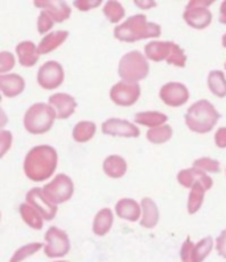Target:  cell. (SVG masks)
<instances>
[{
    "mask_svg": "<svg viewBox=\"0 0 226 262\" xmlns=\"http://www.w3.org/2000/svg\"><path fill=\"white\" fill-rule=\"evenodd\" d=\"M160 35H162V27L156 23L148 21L143 13L130 16L114 29V37L123 42H135L144 38H156Z\"/></svg>",
    "mask_w": 226,
    "mask_h": 262,
    "instance_id": "7a4b0ae2",
    "label": "cell"
},
{
    "mask_svg": "<svg viewBox=\"0 0 226 262\" xmlns=\"http://www.w3.org/2000/svg\"><path fill=\"white\" fill-rule=\"evenodd\" d=\"M159 208L152 199L144 198L142 200V220L140 225L147 229H152L159 223Z\"/></svg>",
    "mask_w": 226,
    "mask_h": 262,
    "instance_id": "44dd1931",
    "label": "cell"
},
{
    "mask_svg": "<svg viewBox=\"0 0 226 262\" xmlns=\"http://www.w3.org/2000/svg\"><path fill=\"white\" fill-rule=\"evenodd\" d=\"M193 168L200 169V171H202L205 173H217L220 172L221 166L218 160H214L212 158H200V159L193 162Z\"/></svg>",
    "mask_w": 226,
    "mask_h": 262,
    "instance_id": "836d02e7",
    "label": "cell"
},
{
    "mask_svg": "<svg viewBox=\"0 0 226 262\" xmlns=\"http://www.w3.org/2000/svg\"><path fill=\"white\" fill-rule=\"evenodd\" d=\"M220 23L221 24H226V0L225 2H222L221 3V7H220Z\"/></svg>",
    "mask_w": 226,
    "mask_h": 262,
    "instance_id": "7bdbcfd3",
    "label": "cell"
},
{
    "mask_svg": "<svg viewBox=\"0 0 226 262\" xmlns=\"http://www.w3.org/2000/svg\"><path fill=\"white\" fill-rule=\"evenodd\" d=\"M58 164V154L52 146H36L24 159V173L31 182H45L54 173Z\"/></svg>",
    "mask_w": 226,
    "mask_h": 262,
    "instance_id": "6da1fadb",
    "label": "cell"
},
{
    "mask_svg": "<svg viewBox=\"0 0 226 262\" xmlns=\"http://www.w3.org/2000/svg\"><path fill=\"white\" fill-rule=\"evenodd\" d=\"M213 238L210 236L205 237L197 244L192 243L191 237H187L180 249L182 262H202L213 249Z\"/></svg>",
    "mask_w": 226,
    "mask_h": 262,
    "instance_id": "9c48e42d",
    "label": "cell"
},
{
    "mask_svg": "<svg viewBox=\"0 0 226 262\" xmlns=\"http://www.w3.org/2000/svg\"><path fill=\"white\" fill-rule=\"evenodd\" d=\"M173 135L172 127L169 125H163L159 127L150 128L147 131V139L153 144H162L168 142Z\"/></svg>",
    "mask_w": 226,
    "mask_h": 262,
    "instance_id": "4dcf8cb0",
    "label": "cell"
},
{
    "mask_svg": "<svg viewBox=\"0 0 226 262\" xmlns=\"http://www.w3.org/2000/svg\"><path fill=\"white\" fill-rule=\"evenodd\" d=\"M115 213L118 214V217L123 219V220L127 221H138L140 219V214H142V208L140 204L134 200V199L124 198L121 199L117 205H115Z\"/></svg>",
    "mask_w": 226,
    "mask_h": 262,
    "instance_id": "d6986e66",
    "label": "cell"
},
{
    "mask_svg": "<svg viewBox=\"0 0 226 262\" xmlns=\"http://www.w3.org/2000/svg\"><path fill=\"white\" fill-rule=\"evenodd\" d=\"M166 61L169 65H173V67L184 68L185 64H187V56H185V52L183 51L182 47H178L176 42H172L171 53H169L168 58Z\"/></svg>",
    "mask_w": 226,
    "mask_h": 262,
    "instance_id": "e575fe53",
    "label": "cell"
},
{
    "mask_svg": "<svg viewBox=\"0 0 226 262\" xmlns=\"http://www.w3.org/2000/svg\"><path fill=\"white\" fill-rule=\"evenodd\" d=\"M0 219H2V213H0Z\"/></svg>",
    "mask_w": 226,
    "mask_h": 262,
    "instance_id": "c3c4849f",
    "label": "cell"
},
{
    "mask_svg": "<svg viewBox=\"0 0 226 262\" xmlns=\"http://www.w3.org/2000/svg\"><path fill=\"white\" fill-rule=\"evenodd\" d=\"M15 56L11 52H0V74L8 73L15 68Z\"/></svg>",
    "mask_w": 226,
    "mask_h": 262,
    "instance_id": "8d00e7d4",
    "label": "cell"
},
{
    "mask_svg": "<svg viewBox=\"0 0 226 262\" xmlns=\"http://www.w3.org/2000/svg\"><path fill=\"white\" fill-rule=\"evenodd\" d=\"M7 123H8V117H7V113L4 112L2 107H0V128H3Z\"/></svg>",
    "mask_w": 226,
    "mask_h": 262,
    "instance_id": "ee69618b",
    "label": "cell"
},
{
    "mask_svg": "<svg viewBox=\"0 0 226 262\" xmlns=\"http://www.w3.org/2000/svg\"><path fill=\"white\" fill-rule=\"evenodd\" d=\"M53 262H69V261H53Z\"/></svg>",
    "mask_w": 226,
    "mask_h": 262,
    "instance_id": "bcb514c9",
    "label": "cell"
},
{
    "mask_svg": "<svg viewBox=\"0 0 226 262\" xmlns=\"http://www.w3.org/2000/svg\"><path fill=\"white\" fill-rule=\"evenodd\" d=\"M135 6L139 7L140 10H148V8H153V7H156V2H151V0H144V2H140V0H135Z\"/></svg>",
    "mask_w": 226,
    "mask_h": 262,
    "instance_id": "b9f144b4",
    "label": "cell"
},
{
    "mask_svg": "<svg viewBox=\"0 0 226 262\" xmlns=\"http://www.w3.org/2000/svg\"><path fill=\"white\" fill-rule=\"evenodd\" d=\"M214 143H216L217 147L226 148V127H221L216 131Z\"/></svg>",
    "mask_w": 226,
    "mask_h": 262,
    "instance_id": "60d3db41",
    "label": "cell"
},
{
    "mask_svg": "<svg viewBox=\"0 0 226 262\" xmlns=\"http://www.w3.org/2000/svg\"><path fill=\"white\" fill-rule=\"evenodd\" d=\"M65 80L64 68L57 61H47L37 72L38 85L45 90L57 89Z\"/></svg>",
    "mask_w": 226,
    "mask_h": 262,
    "instance_id": "30bf717a",
    "label": "cell"
},
{
    "mask_svg": "<svg viewBox=\"0 0 226 262\" xmlns=\"http://www.w3.org/2000/svg\"><path fill=\"white\" fill-rule=\"evenodd\" d=\"M225 69H226V62H225Z\"/></svg>",
    "mask_w": 226,
    "mask_h": 262,
    "instance_id": "681fc988",
    "label": "cell"
},
{
    "mask_svg": "<svg viewBox=\"0 0 226 262\" xmlns=\"http://www.w3.org/2000/svg\"><path fill=\"white\" fill-rule=\"evenodd\" d=\"M135 123L142 126H147L150 128L159 127L168 121V117L160 112H140L135 114Z\"/></svg>",
    "mask_w": 226,
    "mask_h": 262,
    "instance_id": "484cf974",
    "label": "cell"
},
{
    "mask_svg": "<svg viewBox=\"0 0 226 262\" xmlns=\"http://www.w3.org/2000/svg\"><path fill=\"white\" fill-rule=\"evenodd\" d=\"M49 105L54 109L58 119H67L76 112L77 101L67 93H56L49 97Z\"/></svg>",
    "mask_w": 226,
    "mask_h": 262,
    "instance_id": "9a60e30c",
    "label": "cell"
},
{
    "mask_svg": "<svg viewBox=\"0 0 226 262\" xmlns=\"http://www.w3.org/2000/svg\"><path fill=\"white\" fill-rule=\"evenodd\" d=\"M42 193L54 205L66 203L74 193V183L65 173H58L54 179L42 187Z\"/></svg>",
    "mask_w": 226,
    "mask_h": 262,
    "instance_id": "8992f818",
    "label": "cell"
},
{
    "mask_svg": "<svg viewBox=\"0 0 226 262\" xmlns=\"http://www.w3.org/2000/svg\"><path fill=\"white\" fill-rule=\"evenodd\" d=\"M16 55L20 65L24 68H32L40 57L37 47L32 41H21L20 44H17Z\"/></svg>",
    "mask_w": 226,
    "mask_h": 262,
    "instance_id": "7402d4cb",
    "label": "cell"
},
{
    "mask_svg": "<svg viewBox=\"0 0 226 262\" xmlns=\"http://www.w3.org/2000/svg\"><path fill=\"white\" fill-rule=\"evenodd\" d=\"M159 97L167 106L180 107V106L188 102L189 90L182 82H168L162 86Z\"/></svg>",
    "mask_w": 226,
    "mask_h": 262,
    "instance_id": "7c38bea8",
    "label": "cell"
},
{
    "mask_svg": "<svg viewBox=\"0 0 226 262\" xmlns=\"http://www.w3.org/2000/svg\"><path fill=\"white\" fill-rule=\"evenodd\" d=\"M102 133L105 135L123 138H138L140 135V130L137 125L119 118H110L103 122Z\"/></svg>",
    "mask_w": 226,
    "mask_h": 262,
    "instance_id": "5bb4252c",
    "label": "cell"
},
{
    "mask_svg": "<svg viewBox=\"0 0 226 262\" xmlns=\"http://www.w3.org/2000/svg\"><path fill=\"white\" fill-rule=\"evenodd\" d=\"M41 248H44V244L41 243H31L27 244V245L21 246L16 252L13 253L12 257H11L10 262H22L26 261L27 258L29 257H32L33 254L38 252V250H41Z\"/></svg>",
    "mask_w": 226,
    "mask_h": 262,
    "instance_id": "d6a6232c",
    "label": "cell"
},
{
    "mask_svg": "<svg viewBox=\"0 0 226 262\" xmlns=\"http://www.w3.org/2000/svg\"><path fill=\"white\" fill-rule=\"evenodd\" d=\"M103 15H105L108 21L112 23V24H117L126 16V11H124V7L119 2L110 0L103 7Z\"/></svg>",
    "mask_w": 226,
    "mask_h": 262,
    "instance_id": "1f68e13d",
    "label": "cell"
},
{
    "mask_svg": "<svg viewBox=\"0 0 226 262\" xmlns=\"http://www.w3.org/2000/svg\"><path fill=\"white\" fill-rule=\"evenodd\" d=\"M150 73V65L146 56L139 51H131L123 56L119 61L118 74L124 82L138 83L144 80Z\"/></svg>",
    "mask_w": 226,
    "mask_h": 262,
    "instance_id": "5b68a950",
    "label": "cell"
},
{
    "mask_svg": "<svg viewBox=\"0 0 226 262\" xmlns=\"http://www.w3.org/2000/svg\"><path fill=\"white\" fill-rule=\"evenodd\" d=\"M12 133L8 130H0V159L10 151L12 146Z\"/></svg>",
    "mask_w": 226,
    "mask_h": 262,
    "instance_id": "74e56055",
    "label": "cell"
},
{
    "mask_svg": "<svg viewBox=\"0 0 226 262\" xmlns=\"http://www.w3.org/2000/svg\"><path fill=\"white\" fill-rule=\"evenodd\" d=\"M177 182L184 188H192L196 183H201L207 191L213 187V180H212V178L208 176L205 172H202V171H200V169L193 168V167L192 168L182 169L177 173Z\"/></svg>",
    "mask_w": 226,
    "mask_h": 262,
    "instance_id": "2e32d148",
    "label": "cell"
},
{
    "mask_svg": "<svg viewBox=\"0 0 226 262\" xmlns=\"http://www.w3.org/2000/svg\"><path fill=\"white\" fill-rule=\"evenodd\" d=\"M205 187L201 184V183H196L193 187L191 188L188 198V213L194 214L200 211V208L202 207V203H204L205 198Z\"/></svg>",
    "mask_w": 226,
    "mask_h": 262,
    "instance_id": "f546056e",
    "label": "cell"
},
{
    "mask_svg": "<svg viewBox=\"0 0 226 262\" xmlns=\"http://www.w3.org/2000/svg\"><path fill=\"white\" fill-rule=\"evenodd\" d=\"M56 118V112L49 103H33L24 114V127L31 134H45L51 130Z\"/></svg>",
    "mask_w": 226,
    "mask_h": 262,
    "instance_id": "277c9868",
    "label": "cell"
},
{
    "mask_svg": "<svg viewBox=\"0 0 226 262\" xmlns=\"http://www.w3.org/2000/svg\"><path fill=\"white\" fill-rule=\"evenodd\" d=\"M212 3V0H191L183 13L185 23L194 29H204L209 27L213 19L212 12L209 11Z\"/></svg>",
    "mask_w": 226,
    "mask_h": 262,
    "instance_id": "52a82bcc",
    "label": "cell"
},
{
    "mask_svg": "<svg viewBox=\"0 0 226 262\" xmlns=\"http://www.w3.org/2000/svg\"><path fill=\"white\" fill-rule=\"evenodd\" d=\"M140 97L139 83H131L119 81L110 90V98L112 102L118 106L128 107L138 102Z\"/></svg>",
    "mask_w": 226,
    "mask_h": 262,
    "instance_id": "8fae6325",
    "label": "cell"
},
{
    "mask_svg": "<svg viewBox=\"0 0 226 262\" xmlns=\"http://www.w3.org/2000/svg\"><path fill=\"white\" fill-rule=\"evenodd\" d=\"M26 199L27 203H28L29 205H32L36 211L41 214L44 220L51 221L56 217V214H57V205L52 204L48 199L45 198L41 188L35 187V188L29 189Z\"/></svg>",
    "mask_w": 226,
    "mask_h": 262,
    "instance_id": "4fadbf2b",
    "label": "cell"
},
{
    "mask_svg": "<svg viewBox=\"0 0 226 262\" xmlns=\"http://www.w3.org/2000/svg\"><path fill=\"white\" fill-rule=\"evenodd\" d=\"M26 89V80L16 73L0 74V92L8 98H15Z\"/></svg>",
    "mask_w": 226,
    "mask_h": 262,
    "instance_id": "ac0fdd59",
    "label": "cell"
},
{
    "mask_svg": "<svg viewBox=\"0 0 226 262\" xmlns=\"http://www.w3.org/2000/svg\"><path fill=\"white\" fill-rule=\"evenodd\" d=\"M103 171L108 178L112 179H119L127 172V163L119 155H108L103 160Z\"/></svg>",
    "mask_w": 226,
    "mask_h": 262,
    "instance_id": "d4e9b609",
    "label": "cell"
},
{
    "mask_svg": "<svg viewBox=\"0 0 226 262\" xmlns=\"http://www.w3.org/2000/svg\"><path fill=\"white\" fill-rule=\"evenodd\" d=\"M101 4H102V0H76L73 6L76 7L77 10L86 12V11L93 10V8H97Z\"/></svg>",
    "mask_w": 226,
    "mask_h": 262,
    "instance_id": "f35d334b",
    "label": "cell"
},
{
    "mask_svg": "<svg viewBox=\"0 0 226 262\" xmlns=\"http://www.w3.org/2000/svg\"><path fill=\"white\" fill-rule=\"evenodd\" d=\"M171 48H172V41H151L144 47V55L148 60L160 62L168 58Z\"/></svg>",
    "mask_w": 226,
    "mask_h": 262,
    "instance_id": "603a6c76",
    "label": "cell"
},
{
    "mask_svg": "<svg viewBox=\"0 0 226 262\" xmlns=\"http://www.w3.org/2000/svg\"><path fill=\"white\" fill-rule=\"evenodd\" d=\"M114 223V213L110 208H103L96 214L93 221V232L98 237H103L110 232Z\"/></svg>",
    "mask_w": 226,
    "mask_h": 262,
    "instance_id": "cb8c5ba5",
    "label": "cell"
},
{
    "mask_svg": "<svg viewBox=\"0 0 226 262\" xmlns=\"http://www.w3.org/2000/svg\"><path fill=\"white\" fill-rule=\"evenodd\" d=\"M222 47L223 48H226V33H223L222 36Z\"/></svg>",
    "mask_w": 226,
    "mask_h": 262,
    "instance_id": "f6af8a7d",
    "label": "cell"
},
{
    "mask_svg": "<svg viewBox=\"0 0 226 262\" xmlns=\"http://www.w3.org/2000/svg\"><path fill=\"white\" fill-rule=\"evenodd\" d=\"M35 7L47 11L54 23H62L70 17L72 8L65 2H51V0H35Z\"/></svg>",
    "mask_w": 226,
    "mask_h": 262,
    "instance_id": "e0dca14e",
    "label": "cell"
},
{
    "mask_svg": "<svg viewBox=\"0 0 226 262\" xmlns=\"http://www.w3.org/2000/svg\"><path fill=\"white\" fill-rule=\"evenodd\" d=\"M97 125L92 121L78 122L73 128V139L77 143H86L96 135Z\"/></svg>",
    "mask_w": 226,
    "mask_h": 262,
    "instance_id": "f1b7e54d",
    "label": "cell"
},
{
    "mask_svg": "<svg viewBox=\"0 0 226 262\" xmlns=\"http://www.w3.org/2000/svg\"><path fill=\"white\" fill-rule=\"evenodd\" d=\"M44 238V253L49 258H61L70 252V240L65 230L51 227L47 230Z\"/></svg>",
    "mask_w": 226,
    "mask_h": 262,
    "instance_id": "ba28073f",
    "label": "cell"
},
{
    "mask_svg": "<svg viewBox=\"0 0 226 262\" xmlns=\"http://www.w3.org/2000/svg\"><path fill=\"white\" fill-rule=\"evenodd\" d=\"M19 211L20 216H21V219L28 227H31L32 229L36 230L42 229V227H44V219H42L41 214L38 213L32 205H29L28 203H22V204L20 205Z\"/></svg>",
    "mask_w": 226,
    "mask_h": 262,
    "instance_id": "4316f807",
    "label": "cell"
},
{
    "mask_svg": "<svg viewBox=\"0 0 226 262\" xmlns=\"http://www.w3.org/2000/svg\"><path fill=\"white\" fill-rule=\"evenodd\" d=\"M208 88L218 98L226 97V76L222 71H212L208 74Z\"/></svg>",
    "mask_w": 226,
    "mask_h": 262,
    "instance_id": "83f0119b",
    "label": "cell"
},
{
    "mask_svg": "<svg viewBox=\"0 0 226 262\" xmlns=\"http://www.w3.org/2000/svg\"><path fill=\"white\" fill-rule=\"evenodd\" d=\"M2 99H3V98H2V96H0V102H2Z\"/></svg>",
    "mask_w": 226,
    "mask_h": 262,
    "instance_id": "7dc6e473",
    "label": "cell"
},
{
    "mask_svg": "<svg viewBox=\"0 0 226 262\" xmlns=\"http://www.w3.org/2000/svg\"><path fill=\"white\" fill-rule=\"evenodd\" d=\"M67 37H69L67 31H54V32L45 35L40 44L37 45L38 55H48L51 52L56 51L60 45L66 41Z\"/></svg>",
    "mask_w": 226,
    "mask_h": 262,
    "instance_id": "ffe728a7",
    "label": "cell"
},
{
    "mask_svg": "<svg viewBox=\"0 0 226 262\" xmlns=\"http://www.w3.org/2000/svg\"><path fill=\"white\" fill-rule=\"evenodd\" d=\"M216 250L218 253V256L226 259V229H223L220 233V236L217 237Z\"/></svg>",
    "mask_w": 226,
    "mask_h": 262,
    "instance_id": "ab89813d",
    "label": "cell"
},
{
    "mask_svg": "<svg viewBox=\"0 0 226 262\" xmlns=\"http://www.w3.org/2000/svg\"><path fill=\"white\" fill-rule=\"evenodd\" d=\"M54 26V20L47 11H41L37 19V31L40 35L48 33Z\"/></svg>",
    "mask_w": 226,
    "mask_h": 262,
    "instance_id": "d590c367",
    "label": "cell"
},
{
    "mask_svg": "<svg viewBox=\"0 0 226 262\" xmlns=\"http://www.w3.org/2000/svg\"><path fill=\"white\" fill-rule=\"evenodd\" d=\"M221 114L208 99H200L191 105L185 114V125L193 133L205 134L214 128Z\"/></svg>",
    "mask_w": 226,
    "mask_h": 262,
    "instance_id": "3957f363",
    "label": "cell"
}]
</instances>
